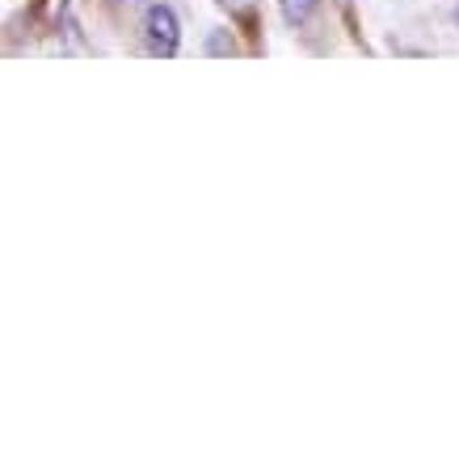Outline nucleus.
<instances>
[{"label":"nucleus","instance_id":"4","mask_svg":"<svg viewBox=\"0 0 459 459\" xmlns=\"http://www.w3.org/2000/svg\"><path fill=\"white\" fill-rule=\"evenodd\" d=\"M110 4H135V0H110Z\"/></svg>","mask_w":459,"mask_h":459},{"label":"nucleus","instance_id":"1","mask_svg":"<svg viewBox=\"0 0 459 459\" xmlns=\"http://www.w3.org/2000/svg\"><path fill=\"white\" fill-rule=\"evenodd\" d=\"M143 39H148V51L160 59H173L181 47V26H178V13L169 4H152L148 17H143Z\"/></svg>","mask_w":459,"mask_h":459},{"label":"nucleus","instance_id":"5","mask_svg":"<svg viewBox=\"0 0 459 459\" xmlns=\"http://www.w3.org/2000/svg\"><path fill=\"white\" fill-rule=\"evenodd\" d=\"M455 22H459V9H455Z\"/></svg>","mask_w":459,"mask_h":459},{"label":"nucleus","instance_id":"3","mask_svg":"<svg viewBox=\"0 0 459 459\" xmlns=\"http://www.w3.org/2000/svg\"><path fill=\"white\" fill-rule=\"evenodd\" d=\"M207 56H237V39L228 30H215L207 39Z\"/></svg>","mask_w":459,"mask_h":459},{"label":"nucleus","instance_id":"2","mask_svg":"<svg viewBox=\"0 0 459 459\" xmlns=\"http://www.w3.org/2000/svg\"><path fill=\"white\" fill-rule=\"evenodd\" d=\"M279 9H282V22H287V26H307L312 13L320 9V0H279Z\"/></svg>","mask_w":459,"mask_h":459}]
</instances>
